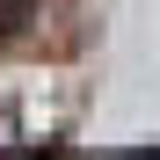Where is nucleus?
Instances as JSON below:
<instances>
[{
	"instance_id": "obj_1",
	"label": "nucleus",
	"mask_w": 160,
	"mask_h": 160,
	"mask_svg": "<svg viewBox=\"0 0 160 160\" xmlns=\"http://www.w3.org/2000/svg\"><path fill=\"white\" fill-rule=\"evenodd\" d=\"M95 44V0H0V146L73 124V73Z\"/></svg>"
}]
</instances>
